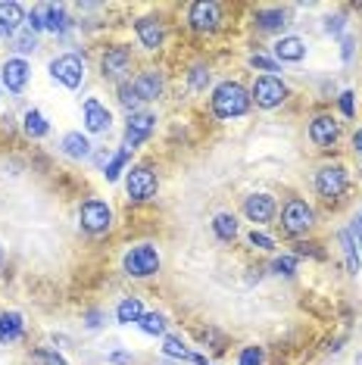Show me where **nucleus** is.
I'll return each instance as SVG.
<instances>
[{
    "label": "nucleus",
    "instance_id": "obj_1",
    "mask_svg": "<svg viewBox=\"0 0 362 365\" xmlns=\"http://www.w3.org/2000/svg\"><path fill=\"white\" fill-rule=\"evenodd\" d=\"M250 88L237 78H225L212 88L210 94V113L216 115L219 122H234V119H244L250 113Z\"/></svg>",
    "mask_w": 362,
    "mask_h": 365
},
{
    "label": "nucleus",
    "instance_id": "obj_2",
    "mask_svg": "<svg viewBox=\"0 0 362 365\" xmlns=\"http://www.w3.org/2000/svg\"><path fill=\"white\" fill-rule=\"evenodd\" d=\"M162 269V253L153 240H138L122 253V275L135 278V281H147L156 278Z\"/></svg>",
    "mask_w": 362,
    "mask_h": 365
},
{
    "label": "nucleus",
    "instance_id": "obj_3",
    "mask_svg": "<svg viewBox=\"0 0 362 365\" xmlns=\"http://www.w3.org/2000/svg\"><path fill=\"white\" fill-rule=\"evenodd\" d=\"M312 187L325 203H341L350 190V169L343 163H325L312 175Z\"/></svg>",
    "mask_w": 362,
    "mask_h": 365
},
{
    "label": "nucleus",
    "instance_id": "obj_4",
    "mask_svg": "<svg viewBox=\"0 0 362 365\" xmlns=\"http://www.w3.org/2000/svg\"><path fill=\"white\" fill-rule=\"evenodd\" d=\"M47 72H51V81L60 85L66 91H78L88 78V66H85V53H76V51H66V53H56L51 56L47 63Z\"/></svg>",
    "mask_w": 362,
    "mask_h": 365
},
{
    "label": "nucleus",
    "instance_id": "obj_5",
    "mask_svg": "<svg viewBox=\"0 0 362 365\" xmlns=\"http://www.w3.org/2000/svg\"><path fill=\"white\" fill-rule=\"evenodd\" d=\"M97 69H100L103 81H113V85H122V81L131 78L135 72V53H131L128 44H106L100 51V60H97Z\"/></svg>",
    "mask_w": 362,
    "mask_h": 365
},
{
    "label": "nucleus",
    "instance_id": "obj_6",
    "mask_svg": "<svg viewBox=\"0 0 362 365\" xmlns=\"http://www.w3.org/2000/svg\"><path fill=\"white\" fill-rule=\"evenodd\" d=\"M113 225H116V212H113V206L100 200V197H88V200H81L78 206V228L85 231L90 237H103L110 235Z\"/></svg>",
    "mask_w": 362,
    "mask_h": 365
},
{
    "label": "nucleus",
    "instance_id": "obj_7",
    "mask_svg": "<svg viewBox=\"0 0 362 365\" xmlns=\"http://www.w3.org/2000/svg\"><path fill=\"white\" fill-rule=\"evenodd\" d=\"M281 231L287 237H306L312 228H316V206L303 197H287L284 206H281Z\"/></svg>",
    "mask_w": 362,
    "mask_h": 365
},
{
    "label": "nucleus",
    "instance_id": "obj_8",
    "mask_svg": "<svg viewBox=\"0 0 362 365\" xmlns=\"http://www.w3.org/2000/svg\"><path fill=\"white\" fill-rule=\"evenodd\" d=\"M125 197H128V203H150L156 200V194H160V175H156V169L153 165H147V163H138V165H131V169L125 172Z\"/></svg>",
    "mask_w": 362,
    "mask_h": 365
},
{
    "label": "nucleus",
    "instance_id": "obj_9",
    "mask_svg": "<svg viewBox=\"0 0 362 365\" xmlns=\"http://www.w3.org/2000/svg\"><path fill=\"white\" fill-rule=\"evenodd\" d=\"M287 97H291V88H287V81L281 76H257L250 85V101L266 113L284 106Z\"/></svg>",
    "mask_w": 362,
    "mask_h": 365
},
{
    "label": "nucleus",
    "instance_id": "obj_10",
    "mask_svg": "<svg viewBox=\"0 0 362 365\" xmlns=\"http://www.w3.org/2000/svg\"><path fill=\"white\" fill-rule=\"evenodd\" d=\"M156 125H160V119H156L153 110L128 113L125 115V128H122V147H128V150H138V147L147 144V140L156 135Z\"/></svg>",
    "mask_w": 362,
    "mask_h": 365
},
{
    "label": "nucleus",
    "instance_id": "obj_11",
    "mask_svg": "<svg viewBox=\"0 0 362 365\" xmlns=\"http://www.w3.org/2000/svg\"><path fill=\"white\" fill-rule=\"evenodd\" d=\"M341 135H343V122L337 119V115H331V113L312 115L309 125H306V138H309V144L316 147V150H334Z\"/></svg>",
    "mask_w": 362,
    "mask_h": 365
},
{
    "label": "nucleus",
    "instance_id": "obj_12",
    "mask_svg": "<svg viewBox=\"0 0 362 365\" xmlns=\"http://www.w3.org/2000/svg\"><path fill=\"white\" fill-rule=\"evenodd\" d=\"M241 212L253 228L272 225V222L278 219V200H275V194H269V190H253V194L244 197Z\"/></svg>",
    "mask_w": 362,
    "mask_h": 365
},
{
    "label": "nucleus",
    "instance_id": "obj_13",
    "mask_svg": "<svg viewBox=\"0 0 362 365\" xmlns=\"http://www.w3.org/2000/svg\"><path fill=\"white\" fill-rule=\"evenodd\" d=\"M185 19L194 35H216L222 29V4H216V0H197V4L187 6Z\"/></svg>",
    "mask_w": 362,
    "mask_h": 365
},
{
    "label": "nucleus",
    "instance_id": "obj_14",
    "mask_svg": "<svg viewBox=\"0 0 362 365\" xmlns=\"http://www.w3.org/2000/svg\"><path fill=\"white\" fill-rule=\"evenodd\" d=\"M131 91H135L138 103H156L162 94H166V72L156 69V66H147L138 76H131Z\"/></svg>",
    "mask_w": 362,
    "mask_h": 365
},
{
    "label": "nucleus",
    "instance_id": "obj_15",
    "mask_svg": "<svg viewBox=\"0 0 362 365\" xmlns=\"http://www.w3.org/2000/svg\"><path fill=\"white\" fill-rule=\"evenodd\" d=\"M29 81H31V63L29 60H22V56L13 53L0 63V85H4L6 94H13V97L26 94Z\"/></svg>",
    "mask_w": 362,
    "mask_h": 365
},
{
    "label": "nucleus",
    "instance_id": "obj_16",
    "mask_svg": "<svg viewBox=\"0 0 362 365\" xmlns=\"http://www.w3.org/2000/svg\"><path fill=\"white\" fill-rule=\"evenodd\" d=\"M81 128H85V135H110L113 128V110L106 106L100 97H88L85 103H81Z\"/></svg>",
    "mask_w": 362,
    "mask_h": 365
},
{
    "label": "nucleus",
    "instance_id": "obj_17",
    "mask_svg": "<svg viewBox=\"0 0 362 365\" xmlns=\"http://www.w3.org/2000/svg\"><path fill=\"white\" fill-rule=\"evenodd\" d=\"M135 38H138V44H141L147 53L162 51V44H166V22H162L156 13L138 16L135 19Z\"/></svg>",
    "mask_w": 362,
    "mask_h": 365
},
{
    "label": "nucleus",
    "instance_id": "obj_18",
    "mask_svg": "<svg viewBox=\"0 0 362 365\" xmlns=\"http://www.w3.org/2000/svg\"><path fill=\"white\" fill-rule=\"evenodd\" d=\"M306 53H309V44L300 35H281L272 44V56H275L278 66H297L306 60Z\"/></svg>",
    "mask_w": 362,
    "mask_h": 365
},
{
    "label": "nucleus",
    "instance_id": "obj_19",
    "mask_svg": "<svg viewBox=\"0 0 362 365\" xmlns=\"http://www.w3.org/2000/svg\"><path fill=\"white\" fill-rule=\"evenodd\" d=\"M250 22L259 35H281L287 29V10H281V6H259V10H253Z\"/></svg>",
    "mask_w": 362,
    "mask_h": 365
},
{
    "label": "nucleus",
    "instance_id": "obj_20",
    "mask_svg": "<svg viewBox=\"0 0 362 365\" xmlns=\"http://www.w3.org/2000/svg\"><path fill=\"white\" fill-rule=\"evenodd\" d=\"M26 26V6L16 0H0V41H13Z\"/></svg>",
    "mask_w": 362,
    "mask_h": 365
},
{
    "label": "nucleus",
    "instance_id": "obj_21",
    "mask_svg": "<svg viewBox=\"0 0 362 365\" xmlns=\"http://www.w3.org/2000/svg\"><path fill=\"white\" fill-rule=\"evenodd\" d=\"M41 16H44V31L53 38H66L76 26L63 4H41Z\"/></svg>",
    "mask_w": 362,
    "mask_h": 365
},
{
    "label": "nucleus",
    "instance_id": "obj_22",
    "mask_svg": "<svg viewBox=\"0 0 362 365\" xmlns=\"http://www.w3.org/2000/svg\"><path fill=\"white\" fill-rule=\"evenodd\" d=\"M97 147L90 144V138L85 135V131H66V135L60 138V153L66 156V160H76V163H85L94 156Z\"/></svg>",
    "mask_w": 362,
    "mask_h": 365
},
{
    "label": "nucleus",
    "instance_id": "obj_23",
    "mask_svg": "<svg viewBox=\"0 0 362 365\" xmlns=\"http://www.w3.org/2000/svg\"><path fill=\"white\" fill-rule=\"evenodd\" d=\"M26 340V315L19 309L0 312V346H13Z\"/></svg>",
    "mask_w": 362,
    "mask_h": 365
},
{
    "label": "nucleus",
    "instance_id": "obj_24",
    "mask_svg": "<svg viewBox=\"0 0 362 365\" xmlns=\"http://www.w3.org/2000/svg\"><path fill=\"white\" fill-rule=\"evenodd\" d=\"M19 128H22V135H26L29 140H44L47 135H51V119H47L38 106H29V110L22 113V119H19Z\"/></svg>",
    "mask_w": 362,
    "mask_h": 365
},
{
    "label": "nucleus",
    "instance_id": "obj_25",
    "mask_svg": "<svg viewBox=\"0 0 362 365\" xmlns=\"http://www.w3.org/2000/svg\"><path fill=\"white\" fill-rule=\"evenodd\" d=\"M210 228H212V235H216V240H222V244H234V240L241 237V222H237V215L228 212V210L212 215Z\"/></svg>",
    "mask_w": 362,
    "mask_h": 365
},
{
    "label": "nucleus",
    "instance_id": "obj_26",
    "mask_svg": "<svg viewBox=\"0 0 362 365\" xmlns=\"http://www.w3.org/2000/svg\"><path fill=\"white\" fill-rule=\"evenodd\" d=\"M144 312H147L144 300H141V297L131 294V297H122V300L116 303V312H113V315H116V322H119L122 328H128V325H138Z\"/></svg>",
    "mask_w": 362,
    "mask_h": 365
},
{
    "label": "nucleus",
    "instance_id": "obj_27",
    "mask_svg": "<svg viewBox=\"0 0 362 365\" xmlns=\"http://www.w3.org/2000/svg\"><path fill=\"white\" fill-rule=\"evenodd\" d=\"M185 85H187V91H194V94H203V91L212 85V66L207 60L191 63L185 72Z\"/></svg>",
    "mask_w": 362,
    "mask_h": 365
},
{
    "label": "nucleus",
    "instance_id": "obj_28",
    "mask_svg": "<svg viewBox=\"0 0 362 365\" xmlns=\"http://www.w3.org/2000/svg\"><path fill=\"white\" fill-rule=\"evenodd\" d=\"M131 153H135V150H128V147L113 150V160L106 163V169L100 172V175L106 178V185H116L119 178H125V172L131 169Z\"/></svg>",
    "mask_w": 362,
    "mask_h": 365
},
{
    "label": "nucleus",
    "instance_id": "obj_29",
    "mask_svg": "<svg viewBox=\"0 0 362 365\" xmlns=\"http://www.w3.org/2000/svg\"><path fill=\"white\" fill-rule=\"evenodd\" d=\"M135 328L147 337H166L169 334V319H166V312H160V309H147Z\"/></svg>",
    "mask_w": 362,
    "mask_h": 365
},
{
    "label": "nucleus",
    "instance_id": "obj_30",
    "mask_svg": "<svg viewBox=\"0 0 362 365\" xmlns=\"http://www.w3.org/2000/svg\"><path fill=\"white\" fill-rule=\"evenodd\" d=\"M337 240H341L343 269H347V275H359V272H362V256H359V250H356V240H353L350 228H343L341 235H337Z\"/></svg>",
    "mask_w": 362,
    "mask_h": 365
},
{
    "label": "nucleus",
    "instance_id": "obj_31",
    "mask_svg": "<svg viewBox=\"0 0 362 365\" xmlns=\"http://www.w3.org/2000/svg\"><path fill=\"white\" fill-rule=\"evenodd\" d=\"M160 353L166 356V359H175V362H187L191 359V346H187V340L181 337V334H166L162 337V346H160Z\"/></svg>",
    "mask_w": 362,
    "mask_h": 365
},
{
    "label": "nucleus",
    "instance_id": "obj_32",
    "mask_svg": "<svg viewBox=\"0 0 362 365\" xmlns=\"http://www.w3.org/2000/svg\"><path fill=\"white\" fill-rule=\"evenodd\" d=\"M10 44H13L16 56H22V60H29V56H31V53H35L38 47H41V38L35 35V31H29L26 26H22V31H19V35H16V38L10 41Z\"/></svg>",
    "mask_w": 362,
    "mask_h": 365
},
{
    "label": "nucleus",
    "instance_id": "obj_33",
    "mask_svg": "<svg viewBox=\"0 0 362 365\" xmlns=\"http://www.w3.org/2000/svg\"><path fill=\"white\" fill-rule=\"evenodd\" d=\"M29 362L31 365H69V359L56 350V346H35L29 353Z\"/></svg>",
    "mask_w": 362,
    "mask_h": 365
},
{
    "label": "nucleus",
    "instance_id": "obj_34",
    "mask_svg": "<svg viewBox=\"0 0 362 365\" xmlns=\"http://www.w3.org/2000/svg\"><path fill=\"white\" fill-rule=\"evenodd\" d=\"M247 66H250V69H257V72H262V76H278V72H281V66L275 63V56L262 53V51L247 56Z\"/></svg>",
    "mask_w": 362,
    "mask_h": 365
},
{
    "label": "nucleus",
    "instance_id": "obj_35",
    "mask_svg": "<svg viewBox=\"0 0 362 365\" xmlns=\"http://www.w3.org/2000/svg\"><path fill=\"white\" fill-rule=\"evenodd\" d=\"M275 275H281V278H294L297 275V269H300V259L294 253H281V256H275L272 259V265H269Z\"/></svg>",
    "mask_w": 362,
    "mask_h": 365
},
{
    "label": "nucleus",
    "instance_id": "obj_36",
    "mask_svg": "<svg viewBox=\"0 0 362 365\" xmlns=\"http://www.w3.org/2000/svg\"><path fill=\"white\" fill-rule=\"evenodd\" d=\"M234 365H266V346L262 344H247L237 350V362Z\"/></svg>",
    "mask_w": 362,
    "mask_h": 365
},
{
    "label": "nucleus",
    "instance_id": "obj_37",
    "mask_svg": "<svg viewBox=\"0 0 362 365\" xmlns=\"http://www.w3.org/2000/svg\"><path fill=\"white\" fill-rule=\"evenodd\" d=\"M247 244L253 247V250H262V253H275V247H278V240L266 235L262 228H250L247 231Z\"/></svg>",
    "mask_w": 362,
    "mask_h": 365
},
{
    "label": "nucleus",
    "instance_id": "obj_38",
    "mask_svg": "<svg viewBox=\"0 0 362 365\" xmlns=\"http://www.w3.org/2000/svg\"><path fill=\"white\" fill-rule=\"evenodd\" d=\"M322 31L328 38H343V35H347V16H343V13L325 16V19H322Z\"/></svg>",
    "mask_w": 362,
    "mask_h": 365
},
{
    "label": "nucleus",
    "instance_id": "obj_39",
    "mask_svg": "<svg viewBox=\"0 0 362 365\" xmlns=\"http://www.w3.org/2000/svg\"><path fill=\"white\" fill-rule=\"evenodd\" d=\"M337 106H341L343 119H356V91H353V88H343L341 94H337Z\"/></svg>",
    "mask_w": 362,
    "mask_h": 365
},
{
    "label": "nucleus",
    "instance_id": "obj_40",
    "mask_svg": "<svg viewBox=\"0 0 362 365\" xmlns=\"http://www.w3.org/2000/svg\"><path fill=\"white\" fill-rule=\"evenodd\" d=\"M26 29H29V31H35L38 38H41V35H47V31H44V16H41V4H38V6H31V10L26 13Z\"/></svg>",
    "mask_w": 362,
    "mask_h": 365
},
{
    "label": "nucleus",
    "instance_id": "obj_41",
    "mask_svg": "<svg viewBox=\"0 0 362 365\" xmlns=\"http://www.w3.org/2000/svg\"><path fill=\"white\" fill-rule=\"evenodd\" d=\"M316 247H319V244H312V240H297L291 253L297 256V259H300V256H312V259H325V250H316Z\"/></svg>",
    "mask_w": 362,
    "mask_h": 365
},
{
    "label": "nucleus",
    "instance_id": "obj_42",
    "mask_svg": "<svg viewBox=\"0 0 362 365\" xmlns=\"http://www.w3.org/2000/svg\"><path fill=\"white\" fill-rule=\"evenodd\" d=\"M103 319H106V312H103V309H85V312H81V325H85L88 331L103 328Z\"/></svg>",
    "mask_w": 362,
    "mask_h": 365
},
{
    "label": "nucleus",
    "instance_id": "obj_43",
    "mask_svg": "<svg viewBox=\"0 0 362 365\" xmlns=\"http://www.w3.org/2000/svg\"><path fill=\"white\" fill-rule=\"evenodd\" d=\"M135 362V353L131 350H110L106 353V365H131Z\"/></svg>",
    "mask_w": 362,
    "mask_h": 365
},
{
    "label": "nucleus",
    "instance_id": "obj_44",
    "mask_svg": "<svg viewBox=\"0 0 362 365\" xmlns=\"http://www.w3.org/2000/svg\"><path fill=\"white\" fill-rule=\"evenodd\" d=\"M353 47H356V38H353L350 31H347V35L341 38V60H343V63L353 60Z\"/></svg>",
    "mask_w": 362,
    "mask_h": 365
},
{
    "label": "nucleus",
    "instance_id": "obj_45",
    "mask_svg": "<svg viewBox=\"0 0 362 365\" xmlns=\"http://www.w3.org/2000/svg\"><path fill=\"white\" fill-rule=\"evenodd\" d=\"M90 160H94L97 172H103V169H106V163L113 160V150H106V147H100V150H94V156H90Z\"/></svg>",
    "mask_w": 362,
    "mask_h": 365
},
{
    "label": "nucleus",
    "instance_id": "obj_46",
    "mask_svg": "<svg viewBox=\"0 0 362 365\" xmlns=\"http://www.w3.org/2000/svg\"><path fill=\"white\" fill-rule=\"evenodd\" d=\"M350 235H353V240H356V250H359V256H362V219H359V215H353Z\"/></svg>",
    "mask_w": 362,
    "mask_h": 365
},
{
    "label": "nucleus",
    "instance_id": "obj_47",
    "mask_svg": "<svg viewBox=\"0 0 362 365\" xmlns=\"http://www.w3.org/2000/svg\"><path fill=\"white\" fill-rule=\"evenodd\" d=\"M350 144H353V153H359L362 156V125L353 131V138H350Z\"/></svg>",
    "mask_w": 362,
    "mask_h": 365
},
{
    "label": "nucleus",
    "instance_id": "obj_48",
    "mask_svg": "<svg viewBox=\"0 0 362 365\" xmlns=\"http://www.w3.org/2000/svg\"><path fill=\"white\" fill-rule=\"evenodd\" d=\"M4 265H6V247L0 244V272H4Z\"/></svg>",
    "mask_w": 362,
    "mask_h": 365
},
{
    "label": "nucleus",
    "instance_id": "obj_49",
    "mask_svg": "<svg viewBox=\"0 0 362 365\" xmlns=\"http://www.w3.org/2000/svg\"><path fill=\"white\" fill-rule=\"evenodd\" d=\"M353 365H362V353H356V359H353Z\"/></svg>",
    "mask_w": 362,
    "mask_h": 365
},
{
    "label": "nucleus",
    "instance_id": "obj_50",
    "mask_svg": "<svg viewBox=\"0 0 362 365\" xmlns=\"http://www.w3.org/2000/svg\"><path fill=\"white\" fill-rule=\"evenodd\" d=\"M0 101H4V85H0Z\"/></svg>",
    "mask_w": 362,
    "mask_h": 365
},
{
    "label": "nucleus",
    "instance_id": "obj_51",
    "mask_svg": "<svg viewBox=\"0 0 362 365\" xmlns=\"http://www.w3.org/2000/svg\"><path fill=\"white\" fill-rule=\"evenodd\" d=\"M156 365H172V362H156Z\"/></svg>",
    "mask_w": 362,
    "mask_h": 365
},
{
    "label": "nucleus",
    "instance_id": "obj_52",
    "mask_svg": "<svg viewBox=\"0 0 362 365\" xmlns=\"http://www.w3.org/2000/svg\"><path fill=\"white\" fill-rule=\"evenodd\" d=\"M359 178H362V165H359Z\"/></svg>",
    "mask_w": 362,
    "mask_h": 365
},
{
    "label": "nucleus",
    "instance_id": "obj_53",
    "mask_svg": "<svg viewBox=\"0 0 362 365\" xmlns=\"http://www.w3.org/2000/svg\"><path fill=\"white\" fill-rule=\"evenodd\" d=\"M359 219H362V212H359Z\"/></svg>",
    "mask_w": 362,
    "mask_h": 365
}]
</instances>
